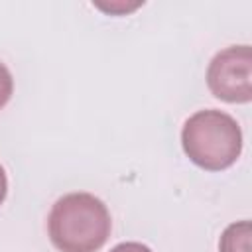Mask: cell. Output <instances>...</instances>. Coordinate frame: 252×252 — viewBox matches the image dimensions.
Listing matches in <instances>:
<instances>
[{
    "mask_svg": "<svg viewBox=\"0 0 252 252\" xmlns=\"http://www.w3.org/2000/svg\"><path fill=\"white\" fill-rule=\"evenodd\" d=\"M106 205L91 193H67L55 201L47 219L53 246L61 252H96L110 236Z\"/></svg>",
    "mask_w": 252,
    "mask_h": 252,
    "instance_id": "obj_1",
    "label": "cell"
},
{
    "mask_svg": "<svg viewBox=\"0 0 252 252\" xmlns=\"http://www.w3.org/2000/svg\"><path fill=\"white\" fill-rule=\"evenodd\" d=\"M185 156L207 171L230 167L242 152V132L238 122L220 110H199L191 114L181 130Z\"/></svg>",
    "mask_w": 252,
    "mask_h": 252,
    "instance_id": "obj_2",
    "label": "cell"
},
{
    "mask_svg": "<svg viewBox=\"0 0 252 252\" xmlns=\"http://www.w3.org/2000/svg\"><path fill=\"white\" fill-rule=\"evenodd\" d=\"M207 85L224 102H248L252 98L250 45H230L219 51L209 63Z\"/></svg>",
    "mask_w": 252,
    "mask_h": 252,
    "instance_id": "obj_3",
    "label": "cell"
},
{
    "mask_svg": "<svg viewBox=\"0 0 252 252\" xmlns=\"http://www.w3.org/2000/svg\"><path fill=\"white\" fill-rule=\"evenodd\" d=\"M250 240H252V226L250 220H238L224 228L219 250L220 252H250Z\"/></svg>",
    "mask_w": 252,
    "mask_h": 252,
    "instance_id": "obj_4",
    "label": "cell"
},
{
    "mask_svg": "<svg viewBox=\"0 0 252 252\" xmlns=\"http://www.w3.org/2000/svg\"><path fill=\"white\" fill-rule=\"evenodd\" d=\"M14 91V79L12 73L8 71V67L4 63H0V108L10 100Z\"/></svg>",
    "mask_w": 252,
    "mask_h": 252,
    "instance_id": "obj_5",
    "label": "cell"
},
{
    "mask_svg": "<svg viewBox=\"0 0 252 252\" xmlns=\"http://www.w3.org/2000/svg\"><path fill=\"white\" fill-rule=\"evenodd\" d=\"M138 6H142V2H134V4H124V2H116V4H96V8L104 10V12H110V14H126V12H132L136 10Z\"/></svg>",
    "mask_w": 252,
    "mask_h": 252,
    "instance_id": "obj_6",
    "label": "cell"
},
{
    "mask_svg": "<svg viewBox=\"0 0 252 252\" xmlns=\"http://www.w3.org/2000/svg\"><path fill=\"white\" fill-rule=\"evenodd\" d=\"M110 252H152V250L142 242H120Z\"/></svg>",
    "mask_w": 252,
    "mask_h": 252,
    "instance_id": "obj_7",
    "label": "cell"
},
{
    "mask_svg": "<svg viewBox=\"0 0 252 252\" xmlns=\"http://www.w3.org/2000/svg\"><path fill=\"white\" fill-rule=\"evenodd\" d=\"M6 193H8V179H6L4 167L0 165V205H2L4 199H6Z\"/></svg>",
    "mask_w": 252,
    "mask_h": 252,
    "instance_id": "obj_8",
    "label": "cell"
}]
</instances>
